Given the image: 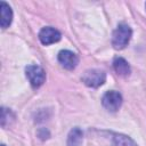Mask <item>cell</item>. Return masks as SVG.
I'll return each mask as SVG.
<instances>
[{
    "label": "cell",
    "mask_w": 146,
    "mask_h": 146,
    "mask_svg": "<svg viewBox=\"0 0 146 146\" xmlns=\"http://www.w3.org/2000/svg\"><path fill=\"white\" fill-rule=\"evenodd\" d=\"M0 9H1V27L2 29H7L10 25L11 21H13V11H11V8L5 1H1Z\"/></svg>",
    "instance_id": "8"
},
{
    "label": "cell",
    "mask_w": 146,
    "mask_h": 146,
    "mask_svg": "<svg viewBox=\"0 0 146 146\" xmlns=\"http://www.w3.org/2000/svg\"><path fill=\"white\" fill-rule=\"evenodd\" d=\"M113 67L115 70V72L120 75V76H129L130 75V66L128 64V62L122 58V57H116L114 60H113Z\"/></svg>",
    "instance_id": "7"
},
{
    "label": "cell",
    "mask_w": 146,
    "mask_h": 146,
    "mask_svg": "<svg viewBox=\"0 0 146 146\" xmlns=\"http://www.w3.org/2000/svg\"><path fill=\"white\" fill-rule=\"evenodd\" d=\"M26 76L33 88H39L46 80V73L42 67L38 65H29L25 68Z\"/></svg>",
    "instance_id": "3"
},
{
    "label": "cell",
    "mask_w": 146,
    "mask_h": 146,
    "mask_svg": "<svg viewBox=\"0 0 146 146\" xmlns=\"http://www.w3.org/2000/svg\"><path fill=\"white\" fill-rule=\"evenodd\" d=\"M102 104L103 106L110 111V112H116L120 107H121V104H122V97L121 95L117 92V91H114V90H111V91H107L103 98H102Z\"/></svg>",
    "instance_id": "4"
},
{
    "label": "cell",
    "mask_w": 146,
    "mask_h": 146,
    "mask_svg": "<svg viewBox=\"0 0 146 146\" xmlns=\"http://www.w3.org/2000/svg\"><path fill=\"white\" fill-rule=\"evenodd\" d=\"M39 39L42 44H51L60 40V33L52 27H43L39 33Z\"/></svg>",
    "instance_id": "6"
},
{
    "label": "cell",
    "mask_w": 146,
    "mask_h": 146,
    "mask_svg": "<svg viewBox=\"0 0 146 146\" xmlns=\"http://www.w3.org/2000/svg\"><path fill=\"white\" fill-rule=\"evenodd\" d=\"M106 80V74L97 68H92V70H88L83 73L82 75V82L91 88H97L99 86H102Z\"/></svg>",
    "instance_id": "2"
},
{
    "label": "cell",
    "mask_w": 146,
    "mask_h": 146,
    "mask_svg": "<svg viewBox=\"0 0 146 146\" xmlns=\"http://www.w3.org/2000/svg\"><path fill=\"white\" fill-rule=\"evenodd\" d=\"M112 146H138L130 137L116 133L112 139Z\"/></svg>",
    "instance_id": "9"
},
{
    "label": "cell",
    "mask_w": 146,
    "mask_h": 146,
    "mask_svg": "<svg viewBox=\"0 0 146 146\" xmlns=\"http://www.w3.org/2000/svg\"><path fill=\"white\" fill-rule=\"evenodd\" d=\"M58 62L65 68L73 70V68H75V66L79 63V57L70 50H62L58 54Z\"/></svg>",
    "instance_id": "5"
},
{
    "label": "cell",
    "mask_w": 146,
    "mask_h": 146,
    "mask_svg": "<svg viewBox=\"0 0 146 146\" xmlns=\"http://www.w3.org/2000/svg\"><path fill=\"white\" fill-rule=\"evenodd\" d=\"M132 35V31L129 25L127 24H119L116 30L113 33L112 44L115 49H123L130 41Z\"/></svg>",
    "instance_id": "1"
},
{
    "label": "cell",
    "mask_w": 146,
    "mask_h": 146,
    "mask_svg": "<svg viewBox=\"0 0 146 146\" xmlns=\"http://www.w3.org/2000/svg\"><path fill=\"white\" fill-rule=\"evenodd\" d=\"M82 143V131L79 128L71 130L67 138V146H80Z\"/></svg>",
    "instance_id": "10"
}]
</instances>
